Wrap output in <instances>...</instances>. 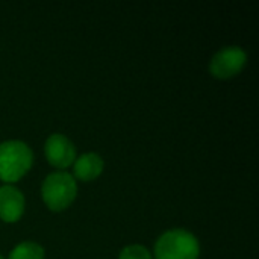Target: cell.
I'll return each instance as SVG.
<instances>
[{"label":"cell","instance_id":"6da1fadb","mask_svg":"<svg viewBox=\"0 0 259 259\" xmlns=\"http://www.w3.org/2000/svg\"><path fill=\"white\" fill-rule=\"evenodd\" d=\"M33 155L23 141L11 140L0 144V181L17 182L32 167Z\"/></svg>","mask_w":259,"mask_h":259},{"label":"cell","instance_id":"ba28073f","mask_svg":"<svg viewBox=\"0 0 259 259\" xmlns=\"http://www.w3.org/2000/svg\"><path fill=\"white\" fill-rule=\"evenodd\" d=\"M8 259H44V249L33 241H23L12 249Z\"/></svg>","mask_w":259,"mask_h":259},{"label":"cell","instance_id":"9c48e42d","mask_svg":"<svg viewBox=\"0 0 259 259\" xmlns=\"http://www.w3.org/2000/svg\"><path fill=\"white\" fill-rule=\"evenodd\" d=\"M118 259H152L150 252L141 244H132L120 252Z\"/></svg>","mask_w":259,"mask_h":259},{"label":"cell","instance_id":"3957f363","mask_svg":"<svg viewBox=\"0 0 259 259\" xmlns=\"http://www.w3.org/2000/svg\"><path fill=\"white\" fill-rule=\"evenodd\" d=\"M41 196L49 209L64 211L74 202L77 196L76 181L67 171L50 173L42 182Z\"/></svg>","mask_w":259,"mask_h":259},{"label":"cell","instance_id":"277c9868","mask_svg":"<svg viewBox=\"0 0 259 259\" xmlns=\"http://www.w3.org/2000/svg\"><path fill=\"white\" fill-rule=\"evenodd\" d=\"M247 62L246 52L238 46H229L219 50L209 64V71L219 79H229L241 73Z\"/></svg>","mask_w":259,"mask_h":259},{"label":"cell","instance_id":"8992f818","mask_svg":"<svg viewBox=\"0 0 259 259\" xmlns=\"http://www.w3.org/2000/svg\"><path fill=\"white\" fill-rule=\"evenodd\" d=\"M24 212V196L12 185L0 187V220L15 223Z\"/></svg>","mask_w":259,"mask_h":259},{"label":"cell","instance_id":"5b68a950","mask_svg":"<svg viewBox=\"0 0 259 259\" xmlns=\"http://www.w3.org/2000/svg\"><path fill=\"white\" fill-rule=\"evenodd\" d=\"M44 153L50 165L56 168L70 167L76 158V149L73 143L61 134H53L47 138L44 144Z\"/></svg>","mask_w":259,"mask_h":259},{"label":"cell","instance_id":"52a82bcc","mask_svg":"<svg viewBox=\"0 0 259 259\" xmlns=\"http://www.w3.org/2000/svg\"><path fill=\"white\" fill-rule=\"evenodd\" d=\"M103 171V159L94 153H83L80 155L76 161H74V167H73V178H77L79 181L83 182H90L97 179Z\"/></svg>","mask_w":259,"mask_h":259},{"label":"cell","instance_id":"30bf717a","mask_svg":"<svg viewBox=\"0 0 259 259\" xmlns=\"http://www.w3.org/2000/svg\"><path fill=\"white\" fill-rule=\"evenodd\" d=\"M0 259H3V258H2V255H0Z\"/></svg>","mask_w":259,"mask_h":259},{"label":"cell","instance_id":"7a4b0ae2","mask_svg":"<svg viewBox=\"0 0 259 259\" xmlns=\"http://www.w3.org/2000/svg\"><path fill=\"white\" fill-rule=\"evenodd\" d=\"M199 240L185 229L167 231L155 244L156 259H199Z\"/></svg>","mask_w":259,"mask_h":259}]
</instances>
